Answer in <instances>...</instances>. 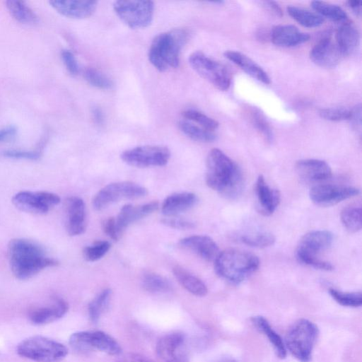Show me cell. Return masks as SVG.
Segmentation results:
<instances>
[{
	"label": "cell",
	"instance_id": "obj_5",
	"mask_svg": "<svg viewBox=\"0 0 362 362\" xmlns=\"http://www.w3.org/2000/svg\"><path fill=\"white\" fill-rule=\"evenodd\" d=\"M318 334L313 322L307 319L296 321L286 332L284 341L286 351L300 362L310 361Z\"/></svg>",
	"mask_w": 362,
	"mask_h": 362
},
{
	"label": "cell",
	"instance_id": "obj_32",
	"mask_svg": "<svg viewBox=\"0 0 362 362\" xmlns=\"http://www.w3.org/2000/svg\"><path fill=\"white\" fill-rule=\"evenodd\" d=\"M178 127L184 134L194 141L211 142L216 139V134L213 132L206 130L192 122L181 120L178 123Z\"/></svg>",
	"mask_w": 362,
	"mask_h": 362
},
{
	"label": "cell",
	"instance_id": "obj_53",
	"mask_svg": "<svg viewBox=\"0 0 362 362\" xmlns=\"http://www.w3.org/2000/svg\"><path fill=\"white\" fill-rule=\"evenodd\" d=\"M92 114L93 116V119L97 124H102L103 123V115L100 108L94 107L93 109Z\"/></svg>",
	"mask_w": 362,
	"mask_h": 362
},
{
	"label": "cell",
	"instance_id": "obj_33",
	"mask_svg": "<svg viewBox=\"0 0 362 362\" xmlns=\"http://www.w3.org/2000/svg\"><path fill=\"white\" fill-rule=\"evenodd\" d=\"M310 4L316 13L323 18L325 17L332 21L341 22L347 18L344 10L337 4L322 1H313Z\"/></svg>",
	"mask_w": 362,
	"mask_h": 362
},
{
	"label": "cell",
	"instance_id": "obj_44",
	"mask_svg": "<svg viewBox=\"0 0 362 362\" xmlns=\"http://www.w3.org/2000/svg\"><path fill=\"white\" fill-rule=\"evenodd\" d=\"M161 223L166 226L179 230H188L195 227L194 222L177 217H166L161 220Z\"/></svg>",
	"mask_w": 362,
	"mask_h": 362
},
{
	"label": "cell",
	"instance_id": "obj_26",
	"mask_svg": "<svg viewBox=\"0 0 362 362\" xmlns=\"http://www.w3.org/2000/svg\"><path fill=\"white\" fill-rule=\"evenodd\" d=\"M197 201V197L194 193H175L164 199L161 205V211L168 217H172L190 209Z\"/></svg>",
	"mask_w": 362,
	"mask_h": 362
},
{
	"label": "cell",
	"instance_id": "obj_25",
	"mask_svg": "<svg viewBox=\"0 0 362 362\" xmlns=\"http://www.w3.org/2000/svg\"><path fill=\"white\" fill-rule=\"evenodd\" d=\"M223 55L251 77L264 84H269L271 83L267 73L245 54L235 50H226Z\"/></svg>",
	"mask_w": 362,
	"mask_h": 362
},
{
	"label": "cell",
	"instance_id": "obj_4",
	"mask_svg": "<svg viewBox=\"0 0 362 362\" xmlns=\"http://www.w3.org/2000/svg\"><path fill=\"white\" fill-rule=\"evenodd\" d=\"M214 262L217 275L233 284L243 281L259 266V260L256 255L236 249L220 252Z\"/></svg>",
	"mask_w": 362,
	"mask_h": 362
},
{
	"label": "cell",
	"instance_id": "obj_48",
	"mask_svg": "<svg viewBox=\"0 0 362 362\" xmlns=\"http://www.w3.org/2000/svg\"><path fill=\"white\" fill-rule=\"evenodd\" d=\"M117 362H153L151 359L136 353H128L122 356Z\"/></svg>",
	"mask_w": 362,
	"mask_h": 362
},
{
	"label": "cell",
	"instance_id": "obj_37",
	"mask_svg": "<svg viewBox=\"0 0 362 362\" xmlns=\"http://www.w3.org/2000/svg\"><path fill=\"white\" fill-rule=\"evenodd\" d=\"M247 115L252 124L262 135L264 139L267 142H272L274 136L273 132L264 115L255 107L249 108Z\"/></svg>",
	"mask_w": 362,
	"mask_h": 362
},
{
	"label": "cell",
	"instance_id": "obj_17",
	"mask_svg": "<svg viewBox=\"0 0 362 362\" xmlns=\"http://www.w3.org/2000/svg\"><path fill=\"white\" fill-rule=\"evenodd\" d=\"M68 310L69 304L64 299L54 297L48 303L31 309L28 317L35 325H45L62 317Z\"/></svg>",
	"mask_w": 362,
	"mask_h": 362
},
{
	"label": "cell",
	"instance_id": "obj_46",
	"mask_svg": "<svg viewBox=\"0 0 362 362\" xmlns=\"http://www.w3.org/2000/svg\"><path fill=\"white\" fill-rule=\"evenodd\" d=\"M62 59L69 72L76 75L79 71V66L74 54L68 49H64L61 52Z\"/></svg>",
	"mask_w": 362,
	"mask_h": 362
},
{
	"label": "cell",
	"instance_id": "obj_8",
	"mask_svg": "<svg viewBox=\"0 0 362 362\" xmlns=\"http://www.w3.org/2000/svg\"><path fill=\"white\" fill-rule=\"evenodd\" d=\"M191 67L203 78L220 90H226L230 86L231 76L221 63L201 51H195L189 56Z\"/></svg>",
	"mask_w": 362,
	"mask_h": 362
},
{
	"label": "cell",
	"instance_id": "obj_22",
	"mask_svg": "<svg viewBox=\"0 0 362 362\" xmlns=\"http://www.w3.org/2000/svg\"><path fill=\"white\" fill-rule=\"evenodd\" d=\"M50 6L59 13L68 18L83 19L91 16L97 8L95 1L52 0Z\"/></svg>",
	"mask_w": 362,
	"mask_h": 362
},
{
	"label": "cell",
	"instance_id": "obj_38",
	"mask_svg": "<svg viewBox=\"0 0 362 362\" xmlns=\"http://www.w3.org/2000/svg\"><path fill=\"white\" fill-rule=\"evenodd\" d=\"M240 241L252 247L265 248L272 246L275 242V237L268 232H255L240 236Z\"/></svg>",
	"mask_w": 362,
	"mask_h": 362
},
{
	"label": "cell",
	"instance_id": "obj_40",
	"mask_svg": "<svg viewBox=\"0 0 362 362\" xmlns=\"http://www.w3.org/2000/svg\"><path fill=\"white\" fill-rule=\"evenodd\" d=\"M182 115L184 118L211 132L218 127V122L216 120L195 110H185L182 112Z\"/></svg>",
	"mask_w": 362,
	"mask_h": 362
},
{
	"label": "cell",
	"instance_id": "obj_45",
	"mask_svg": "<svg viewBox=\"0 0 362 362\" xmlns=\"http://www.w3.org/2000/svg\"><path fill=\"white\" fill-rule=\"evenodd\" d=\"M5 157L16 159L37 160L40 154L37 151H28L21 150H7L3 152Z\"/></svg>",
	"mask_w": 362,
	"mask_h": 362
},
{
	"label": "cell",
	"instance_id": "obj_7",
	"mask_svg": "<svg viewBox=\"0 0 362 362\" xmlns=\"http://www.w3.org/2000/svg\"><path fill=\"white\" fill-rule=\"evenodd\" d=\"M17 353L36 362H59L66 357L68 349L47 337L33 336L23 340L18 345Z\"/></svg>",
	"mask_w": 362,
	"mask_h": 362
},
{
	"label": "cell",
	"instance_id": "obj_35",
	"mask_svg": "<svg viewBox=\"0 0 362 362\" xmlns=\"http://www.w3.org/2000/svg\"><path fill=\"white\" fill-rule=\"evenodd\" d=\"M111 296V289H104L100 293H98L88 304V315L93 323H96L98 321L100 315L108 306Z\"/></svg>",
	"mask_w": 362,
	"mask_h": 362
},
{
	"label": "cell",
	"instance_id": "obj_12",
	"mask_svg": "<svg viewBox=\"0 0 362 362\" xmlns=\"http://www.w3.org/2000/svg\"><path fill=\"white\" fill-rule=\"evenodd\" d=\"M120 157L125 163L135 168L163 166L170 158V151L165 146L146 145L126 150Z\"/></svg>",
	"mask_w": 362,
	"mask_h": 362
},
{
	"label": "cell",
	"instance_id": "obj_10",
	"mask_svg": "<svg viewBox=\"0 0 362 362\" xmlns=\"http://www.w3.org/2000/svg\"><path fill=\"white\" fill-rule=\"evenodd\" d=\"M69 342L74 350L80 352L96 350L112 356H118L122 353L119 344L110 335L102 331L73 333Z\"/></svg>",
	"mask_w": 362,
	"mask_h": 362
},
{
	"label": "cell",
	"instance_id": "obj_21",
	"mask_svg": "<svg viewBox=\"0 0 362 362\" xmlns=\"http://www.w3.org/2000/svg\"><path fill=\"white\" fill-rule=\"evenodd\" d=\"M158 202L153 201L146 204L133 206L126 204L122 207L115 218L117 230L121 236L130 224L148 216L158 209Z\"/></svg>",
	"mask_w": 362,
	"mask_h": 362
},
{
	"label": "cell",
	"instance_id": "obj_36",
	"mask_svg": "<svg viewBox=\"0 0 362 362\" xmlns=\"http://www.w3.org/2000/svg\"><path fill=\"white\" fill-rule=\"evenodd\" d=\"M341 221L344 228L351 233H356L361 229V209L356 206H347L340 214Z\"/></svg>",
	"mask_w": 362,
	"mask_h": 362
},
{
	"label": "cell",
	"instance_id": "obj_18",
	"mask_svg": "<svg viewBox=\"0 0 362 362\" xmlns=\"http://www.w3.org/2000/svg\"><path fill=\"white\" fill-rule=\"evenodd\" d=\"M295 169L300 179L308 183L327 180L332 175L328 163L320 159L299 160L296 163Z\"/></svg>",
	"mask_w": 362,
	"mask_h": 362
},
{
	"label": "cell",
	"instance_id": "obj_14",
	"mask_svg": "<svg viewBox=\"0 0 362 362\" xmlns=\"http://www.w3.org/2000/svg\"><path fill=\"white\" fill-rule=\"evenodd\" d=\"M359 192V189L354 187L320 184L310 189L309 196L315 205L326 207L336 205Z\"/></svg>",
	"mask_w": 362,
	"mask_h": 362
},
{
	"label": "cell",
	"instance_id": "obj_15",
	"mask_svg": "<svg viewBox=\"0 0 362 362\" xmlns=\"http://www.w3.org/2000/svg\"><path fill=\"white\" fill-rule=\"evenodd\" d=\"M156 353L163 362H189L186 339L180 332L161 337L156 344Z\"/></svg>",
	"mask_w": 362,
	"mask_h": 362
},
{
	"label": "cell",
	"instance_id": "obj_23",
	"mask_svg": "<svg viewBox=\"0 0 362 362\" xmlns=\"http://www.w3.org/2000/svg\"><path fill=\"white\" fill-rule=\"evenodd\" d=\"M255 189L259 213L264 216H270L280 203L279 191L270 187L262 175L258 176Z\"/></svg>",
	"mask_w": 362,
	"mask_h": 362
},
{
	"label": "cell",
	"instance_id": "obj_52",
	"mask_svg": "<svg viewBox=\"0 0 362 362\" xmlns=\"http://www.w3.org/2000/svg\"><path fill=\"white\" fill-rule=\"evenodd\" d=\"M266 5L269 7V10L272 11V12L278 16H282V10L280 6L274 1H267Z\"/></svg>",
	"mask_w": 362,
	"mask_h": 362
},
{
	"label": "cell",
	"instance_id": "obj_11",
	"mask_svg": "<svg viewBox=\"0 0 362 362\" xmlns=\"http://www.w3.org/2000/svg\"><path fill=\"white\" fill-rule=\"evenodd\" d=\"M147 193L146 187L133 182H114L99 190L94 196L92 204L95 210L100 211L121 199L141 198Z\"/></svg>",
	"mask_w": 362,
	"mask_h": 362
},
{
	"label": "cell",
	"instance_id": "obj_30",
	"mask_svg": "<svg viewBox=\"0 0 362 362\" xmlns=\"http://www.w3.org/2000/svg\"><path fill=\"white\" fill-rule=\"evenodd\" d=\"M6 6L11 16L17 21L24 24H35L39 22V18L33 10L20 0H8Z\"/></svg>",
	"mask_w": 362,
	"mask_h": 362
},
{
	"label": "cell",
	"instance_id": "obj_54",
	"mask_svg": "<svg viewBox=\"0 0 362 362\" xmlns=\"http://www.w3.org/2000/svg\"><path fill=\"white\" fill-rule=\"evenodd\" d=\"M217 362H237V361L233 358H224V359H221Z\"/></svg>",
	"mask_w": 362,
	"mask_h": 362
},
{
	"label": "cell",
	"instance_id": "obj_49",
	"mask_svg": "<svg viewBox=\"0 0 362 362\" xmlns=\"http://www.w3.org/2000/svg\"><path fill=\"white\" fill-rule=\"evenodd\" d=\"M356 129L361 128V105H356L351 110V115L349 119Z\"/></svg>",
	"mask_w": 362,
	"mask_h": 362
},
{
	"label": "cell",
	"instance_id": "obj_6",
	"mask_svg": "<svg viewBox=\"0 0 362 362\" xmlns=\"http://www.w3.org/2000/svg\"><path fill=\"white\" fill-rule=\"evenodd\" d=\"M332 241L333 234L328 230H313L305 234L297 247V259L299 262L315 269L333 270L332 264L317 257L318 254L329 247Z\"/></svg>",
	"mask_w": 362,
	"mask_h": 362
},
{
	"label": "cell",
	"instance_id": "obj_39",
	"mask_svg": "<svg viewBox=\"0 0 362 362\" xmlns=\"http://www.w3.org/2000/svg\"><path fill=\"white\" fill-rule=\"evenodd\" d=\"M329 293L332 298L339 304L356 308L362 304V293L358 292H343L334 288H329Z\"/></svg>",
	"mask_w": 362,
	"mask_h": 362
},
{
	"label": "cell",
	"instance_id": "obj_9",
	"mask_svg": "<svg viewBox=\"0 0 362 362\" xmlns=\"http://www.w3.org/2000/svg\"><path fill=\"white\" fill-rule=\"evenodd\" d=\"M113 9L118 18L130 28H144L153 21L154 3L144 0H119L114 2Z\"/></svg>",
	"mask_w": 362,
	"mask_h": 362
},
{
	"label": "cell",
	"instance_id": "obj_13",
	"mask_svg": "<svg viewBox=\"0 0 362 362\" xmlns=\"http://www.w3.org/2000/svg\"><path fill=\"white\" fill-rule=\"evenodd\" d=\"M60 197L54 193L39 191H21L12 198L13 205L21 211L45 214L60 203Z\"/></svg>",
	"mask_w": 362,
	"mask_h": 362
},
{
	"label": "cell",
	"instance_id": "obj_34",
	"mask_svg": "<svg viewBox=\"0 0 362 362\" xmlns=\"http://www.w3.org/2000/svg\"><path fill=\"white\" fill-rule=\"evenodd\" d=\"M143 288L152 293H167L172 290L170 281L165 277L155 273H146L141 279Z\"/></svg>",
	"mask_w": 362,
	"mask_h": 362
},
{
	"label": "cell",
	"instance_id": "obj_28",
	"mask_svg": "<svg viewBox=\"0 0 362 362\" xmlns=\"http://www.w3.org/2000/svg\"><path fill=\"white\" fill-rule=\"evenodd\" d=\"M173 272L177 281L188 292L199 297L207 294L208 289L205 284L186 269L175 266L173 269Z\"/></svg>",
	"mask_w": 362,
	"mask_h": 362
},
{
	"label": "cell",
	"instance_id": "obj_1",
	"mask_svg": "<svg viewBox=\"0 0 362 362\" xmlns=\"http://www.w3.org/2000/svg\"><path fill=\"white\" fill-rule=\"evenodd\" d=\"M206 166V183L211 189L227 199H234L240 194L244 183L242 172L222 151L211 149Z\"/></svg>",
	"mask_w": 362,
	"mask_h": 362
},
{
	"label": "cell",
	"instance_id": "obj_2",
	"mask_svg": "<svg viewBox=\"0 0 362 362\" xmlns=\"http://www.w3.org/2000/svg\"><path fill=\"white\" fill-rule=\"evenodd\" d=\"M8 255L11 270L20 280L29 279L44 269L59 264L57 260L48 257L39 244L23 238L9 242Z\"/></svg>",
	"mask_w": 362,
	"mask_h": 362
},
{
	"label": "cell",
	"instance_id": "obj_27",
	"mask_svg": "<svg viewBox=\"0 0 362 362\" xmlns=\"http://www.w3.org/2000/svg\"><path fill=\"white\" fill-rule=\"evenodd\" d=\"M359 42V32L353 23H344L337 30L335 42L342 55H348L354 52Z\"/></svg>",
	"mask_w": 362,
	"mask_h": 362
},
{
	"label": "cell",
	"instance_id": "obj_51",
	"mask_svg": "<svg viewBox=\"0 0 362 362\" xmlns=\"http://www.w3.org/2000/svg\"><path fill=\"white\" fill-rule=\"evenodd\" d=\"M348 6L355 13L356 15H360L361 11V1L357 0H349L346 2Z\"/></svg>",
	"mask_w": 362,
	"mask_h": 362
},
{
	"label": "cell",
	"instance_id": "obj_50",
	"mask_svg": "<svg viewBox=\"0 0 362 362\" xmlns=\"http://www.w3.org/2000/svg\"><path fill=\"white\" fill-rule=\"evenodd\" d=\"M17 133V128L10 125L0 129V142L8 140L13 137Z\"/></svg>",
	"mask_w": 362,
	"mask_h": 362
},
{
	"label": "cell",
	"instance_id": "obj_43",
	"mask_svg": "<svg viewBox=\"0 0 362 362\" xmlns=\"http://www.w3.org/2000/svg\"><path fill=\"white\" fill-rule=\"evenodd\" d=\"M319 115L326 120L340 122L349 119L351 110L344 107L324 108L320 110Z\"/></svg>",
	"mask_w": 362,
	"mask_h": 362
},
{
	"label": "cell",
	"instance_id": "obj_42",
	"mask_svg": "<svg viewBox=\"0 0 362 362\" xmlns=\"http://www.w3.org/2000/svg\"><path fill=\"white\" fill-rule=\"evenodd\" d=\"M110 243L108 241L98 240L91 245L84 247L83 255L88 262H95L101 259L110 250Z\"/></svg>",
	"mask_w": 362,
	"mask_h": 362
},
{
	"label": "cell",
	"instance_id": "obj_29",
	"mask_svg": "<svg viewBox=\"0 0 362 362\" xmlns=\"http://www.w3.org/2000/svg\"><path fill=\"white\" fill-rule=\"evenodd\" d=\"M253 325L260 332L267 336L269 341L272 345L276 356L284 359L286 356V349L282 338L272 329L270 324L264 317L258 315L251 318Z\"/></svg>",
	"mask_w": 362,
	"mask_h": 362
},
{
	"label": "cell",
	"instance_id": "obj_24",
	"mask_svg": "<svg viewBox=\"0 0 362 362\" xmlns=\"http://www.w3.org/2000/svg\"><path fill=\"white\" fill-rule=\"evenodd\" d=\"M272 42L279 47H291L308 41L310 35L301 32L293 25H279L273 27L271 31Z\"/></svg>",
	"mask_w": 362,
	"mask_h": 362
},
{
	"label": "cell",
	"instance_id": "obj_16",
	"mask_svg": "<svg viewBox=\"0 0 362 362\" xmlns=\"http://www.w3.org/2000/svg\"><path fill=\"white\" fill-rule=\"evenodd\" d=\"M66 228L69 235L84 233L86 228V211L83 200L76 196L69 197L65 202Z\"/></svg>",
	"mask_w": 362,
	"mask_h": 362
},
{
	"label": "cell",
	"instance_id": "obj_31",
	"mask_svg": "<svg viewBox=\"0 0 362 362\" xmlns=\"http://www.w3.org/2000/svg\"><path fill=\"white\" fill-rule=\"evenodd\" d=\"M286 10L293 19L305 28L319 27L324 22V18L316 12L301 7L288 6Z\"/></svg>",
	"mask_w": 362,
	"mask_h": 362
},
{
	"label": "cell",
	"instance_id": "obj_19",
	"mask_svg": "<svg viewBox=\"0 0 362 362\" xmlns=\"http://www.w3.org/2000/svg\"><path fill=\"white\" fill-rule=\"evenodd\" d=\"M179 245L208 262H214L221 252L213 239L203 235L184 238L180 240Z\"/></svg>",
	"mask_w": 362,
	"mask_h": 362
},
{
	"label": "cell",
	"instance_id": "obj_3",
	"mask_svg": "<svg viewBox=\"0 0 362 362\" xmlns=\"http://www.w3.org/2000/svg\"><path fill=\"white\" fill-rule=\"evenodd\" d=\"M187 39V33L175 29L156 35L150 46L148 57L151 64L159 71L177 68L180 51Z\"/></svg>",
	"mask_w": 362,
	"mask_h": 362
},
{
	"label": "cell",
	"instance_id": "obj_20",
	"mask_svg": "<svg viewBox=\"0 0 362 362\" xmlns=\"http://www.w3.org/2000/svg\"><path fill=\"white\" fill-rule=\"evenodd\" d=\"M342 56L336 42L329 37L320 40L310 52V59L321 67L335 66Z\"/></svg>",
	"mask_w": 362,
	"mask_h": 362
},
{
	"label": "cell",
	"instance_id": "obj_41",
	"mask_svg": "<svg viewBox=\"0 0 362 362\" xmlns=\"http://www.w3.org/2000/svg\"><path fill=\"white\" fill-rule=\"evenodd\" d=\"M84 78L89 84L97 88L108 90L113 86L112 81L108 77L93 68L85 70Z\"/></svg>",
	"mask_w": 362,
	"mask_h": 362
},
{
	"label": "cell",
	"instance_id": "obj_47",
	"mask_svg": "<svg viewBox=\"0 0 362 362\" xmlns=\"http://www.w3.org/2000/svg\"><path fill=\"white\" fill-rule=\"evenodd\" d=\"M103 230L104 233L112 240L117 241L120 235L117 230L114 217H110L103 222Z\"/></svg>",
	"mask_w": 362,
	"mask_h": 362
}]
</instances>
